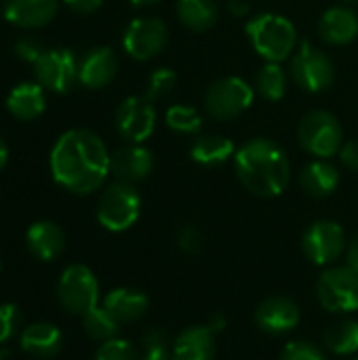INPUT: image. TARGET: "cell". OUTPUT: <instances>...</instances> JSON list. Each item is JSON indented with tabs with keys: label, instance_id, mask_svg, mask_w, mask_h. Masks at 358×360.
<instances>
[{
	"label": "cell",
	"instance_id": "9c48e42d",
	"mask_svg": "<svg viewBox=\"0 0 358 360\" xmlns=\"http://www.w3.org/2000/svg\"><path fill=\"white\" fill-rule=\"evenodd\" d=\"M291 78L298 86L310 93H319L333 84L335 68L323 51L310 42H302L300 51L291 59Z\"/></svg>",
	"mask_w": 358,
	"mask_h": 360
},
{
	"label": "cell",
	"instance_id": "74e56055",
	"mask_svg": "<svg viewBox=\"0 0 358 360\" xmlns=\"http://www.w3.org/2000/svg\"><path fill=\"white\" fill-rule=\"evenodd\" d=\"M68 8H72L78 15H91L101 8L103 0H61Z\"/></svg>",
	"mask_w": 358,
	"mask_h": 360
},
{
	"label": "cell",
	"instance_id": "7402d4cb",
	"mask_svg": "<svg viewBox=\"0 0 358 360\" xmlns=\"http://www.w3.org/2000/svg\"><path fill=\"white\" fill-rule=\"evenodd\" d=\"M46 108L44 89L38 82H21L6 97V110L19 120H34Z\"/></svg>",
	"mask_w": 358,
	"mask_h": 360
},
{
	"label": "cell",
	"instance_id": "603a6c76",
	"mask_svg": "<svg viewBox=\"0 0 358 360\" xmlns=\"http://www.w3.org/2000/svg\"><path fill=\"white\" fill-rule=\"evenodd\" d=\"M319 30L329 44H348L358 34L357 13L346 6H333L321 17Z\"/></svg>",
	"mask_w": 358,
	"mask_h": 360
},
{
	"label": "cell",
	"instance_id": "d4e9b609",
	"mask_svg": "<svg viewBox=\"0 0 358 360\" xmlns=\"http://www.w3.org/2000/svg\"><path fill=\"white\" fill-rule=\"evenodd\" d=\"M215 0H177V17L192 32H205L217 21Z\"/></svg>",
	"mask_w": 358,
	"mask_h": 360
},
{
	"label": "cell",
	"instance_id": "9a60e30c",
	"mask_svg": "<svg viewBox=\"0 0 358 360\" xmlns=\"http://www.w3.org/2000/svg\"><path fill=\"white\" fill-rule=\"evenodd\" d=\"M118 74V57L110 46H95L78 61V80L87 89H103Z\"/></svg>",
	"mask_w": 358,
	"mask_h": 360
},
{
	"label": "cell",
	"instance_id": "f6af8a7d",
	"mask_svg": "<svg viewBox=\"0 0 358 360\" xmlns=\"http://www.w3.org/2000/svg\"><path fill=\"white\" fill-rule=\"evenodd\" d=\"M135 6H148V4H156V2H160V0H131Z\"/></svg>",
	"mask_w": 358,
	"mask_h": 360
},
{
	"label": "cell",
	"instance_id": "e0dca14e",
	"mask_svg": "<svg viewBox=\"0 0 358 360\" xmlns=\"http://www.w3.org/2000/svg\"><path fill=\"white\" fill-rule=\"evenodd\" d=\"M59 0H2L4 19L17 27L34 30L53 21Z\"/></svg>",
	"mask_w": 358,
	"mask_h": 360
},
{
	"label": "cell",
	"instance_id": "6da1fadb",
	"mask_svg": "<svg viewBox=\"0 0 358 360\" xmlns=\"http://www.w3.org/2000/svg\"><path fill=\"white\" fill-rule=\"evenodd\" d=\"M51 173L61 188L74 194L95 192L110 173L106 143L89 129L65 131L51 150Z\"/></svg>",
	"mask_w": 358,
	"mask_h": 360
},
{
	"label": "cell",
	"instance_id": "484cf974",
	"mask_svg": "<svg viewBox=\"0 0 358 360\" xmlns=\"http://www.w3.org/2000/svg\"><path fill=\"white\" fill-rule=\"evenodd\" d=\"M192 158L203 167H215L226 162L234 154V143L222 135H200L192 143Z\"/></svg>",
	"mask_w": 358,
	"mask_h": 360
},
{
	"label": "cell",
	"instance_id": "ffe728a7",
	"mask_svg": "<svg viewBox=\"0 0 358 360\" xmlns=\"http://www.w3.org/2000/svg\"><path fill=\"white\" fill-rule=\"evenodd\" d=\"M173 360H213L215 333L209 327H188L173 342Z\"/></svg>",
	"mask_w": 358,
	"mask_h": 360
},
{
	"label": "cell",
	"instance_id": "30bf717a",
	"mask_svg": "<svg viewBox=\"0 0 358 360\" xmlns=\"http://www.w3.org/2000/svg\"><path fill=\"white\" fill-rule=\"evenodd\" d=\"M34 74L44 91L68 93L78 80V61L70 49H46L34 63Z\"/></svg>",
	"mask_w": 358,
	"mask_h": 360
},
{
	"label": "cell",
	"instance_id": "4316f807",
	"mask_svg": "<svg viewBox=\"0 0 358 360\" xmlns=\"http://www.w3.org/2000/svg\"><path fill=\"white\" fill-rule=\"evenodd\" d=\"M323 340L333 354H354L358 352V323L350 319L340 321L325 331Z\"/></svg>",
	"mask_w": 358,
	"mask_h": 360
},
{
	"label": "cell",
	"instance_id": "5b68a950",
	"mask_svg": "<svg viewBox=\"0 0 358 360\" xmlns=\"http://www.w3.org/2000/svg\"><path fill=\"white\" fill-rule=\"evenodd\" d=\"M298 139L306 152L319 158H329L335 152H340L342 124L331 112L312 110L302 118L298 127Z\"/></svg>",
	"mask_w": 358,
	"mask_h": 360
},
{
	"label": "cell",
	"instance_id": "c3c4849f",
	"mask_svg": "<svg viewBox=\"0 0 358 360\" xmlns=\"http://www.w3.org/2000/svg\"><path fill=\"white\" fill-rule=\"evenodd\" d=\"M348 2H358V0H348Z\"/></svg>",
	"mask_w": 358,
	"mask_h": 360
},
{
	"label": "cell",
	"instance_id": "836d02e7",
	"mask_svg": "<svg viewBox=\"0 0 358 360\" xmlns=\"http://www.w3.org/2000/svg\"><path fill=\"white\" fill-rule=\"evenodd\" d=\"M281 360H325V356L310 342H293L283 350Z\"/></svg>",
	"mask_w": 358,
	"mask_h": 360
},
{
	"label": "cell",
	"instance_id": "e575fe53",
	"mask_svg": "<svg viewBox=\"0 0 358 360\" xmlns=\"http://www.w3.org/2000/svg\"><path fill=\"white\" fill-rule=\"evenodd\" d=\"M177 247L186 255H198L203 251V234L194 226H184L177 234Z\"/></svg>",
	"mask_w": 358,
	"mask_h": 360
},
{
	"label": "cell",
	"instance_id": "d590c367",
	"mask_svg": "<svg viewBox=\"0 0 358 360\" xmlns=\"http://www.w3.org/2000/svg\"><path fill=\"white\" fill-rule=\"evenodd\" d=\"M46 49L42 46V42L36 38V36H21L17 42H15V53L19 59L23 61H30V63H36L38 57L44 53Z\"/></svg>",
	"mask_w": 358,
	"mask_h": 360
},
{
	"label": "cell",
	"instance_id": "1f68e13d",
	"mask_svg": "<svg viewBox=\"0 0 358 360\" xmlns=\"http://www.w3.org/2000/svg\"><path fill=\"white\" fill-rule=\"evenodd\" d=\"M95 360H137V352L131 342L112 338L99 346L95 352Z\"/></svg>",
	"mask_w": 358,
	"mask_h": 360
},
{
	"label": "cell",
	"instance_id": "f546056e",
	"mask_svg": "<svg viewBox=\"0 0 358 360\" xmlns=\"http://www.w3.org/2000/svg\"><path fill=\"white\" fill-rule=\"evenodd\" d=\"M167 127L177 133H198L203 127V118L190 105H171L167 110Z\"/></svg>",
	"mask_w": 358,
	"mask_h": 360
},
{
	"label": "cell",
	"instance_id": "2e32d148",
	"mask_svg": "<svg viewBox=\"0 0 358 360\" xmlns=\"http://www.w3.org/2000/svg\"><path fill=\"white\" fill-rule=\"evenodd\" d=\"M255 323L262 331L281 335L300 325V308L293 300L274 295L260 304L255 312Z\"/></svg>",
	"mask_w": 358,
	"mask_h": 360
},
{
	"label": "cell",
	"instance_id": "bcb514c9",
	"mask_svg": "<svg viewBox=\"0 0 358 360\" xmlns=\"http://www.w3.org/2000/svg\"><path fill=\"white\" fill-rule=\"evenodd\" d=\"M0 360H4V352H0Z\"/></svg>",
	"mask_w": 358,
	"mask_h": 360
},
{
	"label": "cell",
	"instance_id": "8fae6325",
	"mask_svg": "<svg viewBox=\"0 0 358 360\" xmlns=\"http://www.w3.org/2000/svg\"><path fill=\"white\" fill-rule=\"evenodd\" d=\"M167 38H169V30L160 19L141 17L131 21L129 27L124 30L122 46L133 59L148 61L165 49Z\"/></svg>",
	"mask_w": 358,
	"mask_h": 360
},
{
	"label": "cell",
	"instance_id": "8992f818",
	"mask_svg": "<svg viewBox=\"0 0 358 360\" xmlns=\"http://www.w3.org/2000/svg\"><path fill=\"white\" fill-rule=\"evenodd\" d=\"M57 297L65 312L84 316L89 310L97 306L99 285L95 274L87 266H70L59 276Z\"/></svg>",
	"mask_w": 358,
	"mask_h": 360
},
{
	"label": "cell",
	"instance_id": "3957f363",
	"mask_svg": "<svg viewBox=\"0 0 358 360\" xmlns=\"http://www.w3.org/2000/svg\"><path fill=\"white\" fill-rule=\"evenodd\" d=\"M247 36L253 49L268 61L281 63L285 61L298 42L295 27L289 19L272 13H264L247 23Z\"/></svg>",
	"mask_w": 358,
	"mask_h": 360
},
{
	"label": "cell",
	"instance_id": "d6986e66",
	"mask_svg": "<svg viewBox=\"0 0 358 360\" xmlns=\"http://www.w3.org/2000/svg\"><path fill=\"white\" fill-rule=\"evenodd\" d=\"M25 245L36 259L53 262L65 249V234L53 221H36L25 234Z\"/></svg>",
	"mask_w": 358,
	"mask_h": 360
},
{
	"label": "cell",
	"instance_id": "b9f144b4",
	"mask_svg": "<svg viewBox=\"0 0 358 360\" xmlns=\"http://www.w3.org/2000/svg\"><path fill=\"white\" fill-rule=\"evenodd\" d=\"M213 333H219V331H224V327H226V319L222 316V314H213L211 319H209V325H207Z\"/></svg>",
	"mask_w": 358,
	"mask_h": 360
},
{
	"label": "cell",
	"instance_id": "277c9868",
	"mask_svg": "<svg viewBox=\"0 0 358 360\" xmlns=\"http://www.w3.org/2000/svg\"><path fill=\"white\" fill-rule=\"evenodd\" d=\"M141 211V198L133 184L114 181L110 184L97 202V219L99 224L110 232H122L129 230Z\"/></svg>",
	"mask_w": 358,
	"mask_h": 360
},
{
	"label": "cell",
	"instance_id": "ab89813d",
	"mask_svg": "<svg viewBox=\"0 0 358 360\" xmlns=\"http://www.w3.org/2000/svg\"><path fill=\"white\" fill-rule=\"evenodd\" d=\"M346 259H348V266L358 272V236H354V238L350 240L348 251H346Z\"/></svg>",
	"mask_w": 358,
	"mask_h": 360
},
{
	"label": "cell",
	"instance_id": "ba28073f",
	"mask_svg": "<svg viewBox=\"0 0 358 360\" xmlns=\"http://www.w3.org/2000/svg\"><path fill=\"white\" fill-rule=\"evenodd\" d=\"M253 101V89L236 76L215 80L205 93V108L217 120L241 116Z\"/></svg>",
	"mask_w": 358,
	"mask_h": 360
},
{
	"label": "cell",
	"instance_id": "7bdbcfd3",
	"mask_svg": "<svg viewBox=\"0 0 358 360\" xmlns=\"http://www.w3.org/2000/svg\"><path fill=\"white\" fill-rule=\"evenodd\" d=\"M143 360H173L171 350H154V352H146Z\"/></svg>",
	"mask_w": 358,
	"mask_h": 360
},
{
	"label": "cell",
	"instance_id": "83f0119b",
	"mask_svg": "<svg viewBox=\"0 0 358 360\" xmlns=\"http://www.w3.org/2000/svg\"><path fill=\"white\" fill-rule=\"evenodd\" d=\"M255 89L257 93L268 101H279L285 97L287 91V74L279 63L268 61L255 76Z\"/></svg>",
	"mask_w": 358,
	"mask_h": 360
},
{
	"label": "cell",
	"instance_id": "f35d334b",
	"mask_svg": "<svg viewBox=\"0 0 358 360\" xmlns=\"http://www.w3.org/2000/svg\"><path fill=\"white\" fill-rule=\"evenodd\" d=\"M340 158L344 162V167L358 171V139L354 141H348L342 150H340Z\"/></svg>",
	"mask_w": 358,
	"mask_h": 360
},
{
	"label": "cell",
	"instance_id": "5bb4252c",
	"mask_svg": "<svg viewBox=\"0 0 358 360\" xmlns=\"http://www.w3.org/2000/svg\"><path fill=\"white\" fill-rule=\"evenodd\" d=\"M154 169V156L139 143H129L110 154V173L124 184L146 179Z\"/></svg>",
	"mask_w": 358,
	"mask_h": 360
},
{
	"label": "cell",
	"instance_id": "cb8c5ba5",
	"mask_svg": "<svg viewBox=\"0 0 358 360\" xmlns=\"http://www.w3.org/2000/svg\"><path fill=\"white\" fill-rule=\"evenodd\" d=\"M300 181H302V188L310 196L325 198L331 192H335V188L340 186V173L333 165H329L325 160H314L302 171Z\"/></svg>",
	"mask_w": 358,
	"mask_h": 360
},
{
	"label": "cell",
	"instance_id": "ee69618b",
	"mask_svg": "<svg viewBox=\"0 0 358 360\" xmlns=\"http://www.w3.org/2000/svg\"><path fill=\"white\" fill-rule=\"evenodd\" d=\"M6 160H8V146H6V141L0 137V171L6 167Z\"/></svg>",
	"mask_w": 358,
	"mask_h": 360
},
{
	"label": "cell",
	"instance_id": "7dc6e473",
	"mask_svg": "<svg viewBox=\"0 0 358 360\" xmlns=\"http://www.w3.org/2000/svg\"><path fill=\"white\" fill-rule=\"evenodd\" d=\"M0 268H2V257H0Z\"/></svg>",
	"mask_w": 358,
	"mask_h": 360
},
{
	"label": "cell",
	"instance_id": "7c38bea8",
	"mask_svg": "<svg viewBox=\"0 0 358 360\" xmlns=\"http://www.w3.org/2000/svg\"><path fill=\"white\" fill-rule=\"evenodd\" d=\"M116 131L129 143L146 141L156 127V112L150 99L129 97L116 110Z\"/></svg>",
	"mask_w": 358,
	"mask_h": 360
},
{
	"label": "cell",
	"instance_id": "8d00e7d4",
	"mask_svg": "<svg viewBox=\"0 0 358 360\" xmlns=\"http://www.w3.org/2000/svg\"><path fill=\"white\" fill-rule=\"evenodd\" d=\"M143 348H146V352L169 350V335L162 329H152L143 335Z\"/></svg>",
	"mask_w": 358,
	"mask_h": 360
},
{
	"label": "cell",
	"instance_id": "52a82bcc",
	"mask_svg": "<svg viewBox=\"0 0 358 360\" xmlns=\"http://www.w3.org/2000/svg\"><path fill=\"white\" fill-rule=\"evenodd\" d=\"M317 295L329 312L358 310V272L350 266L329 268L319 276Z\"/></svg>",
	"mask_w": 358,
	"mask_h": 360
},
{
	"label": "cell",
	"instance_id": "7a4b0ae2",
	"mask_svg": "<svg viewBox=\"0 0 358 360\" xmlns=\"http://www.w3.org/2000/svg\"><path fill=\"white\" fill-rule=\"evenodd\" d=\"M234 167L241 184L255 196H279L291 177V167L285 150L270 139H251L234 156Z\"/></svg>",
	"mask_w": 358,
	"mask_h": 360
},
{
	"label": "cell",
	"instance_id": "d6a6232c",
	"mask_svg": "<svg viewBox=\"0 0 358 360\" xmlns=\"http://www.w3.org/2000/svg\"><path fill=\"white\" fill-rule=\"evenodd\" d=\"M21 325V312L15 304H0V346H4Z\"/></svg>",
	"mask_w": 358,
	"mask_h": 360
},
{
	"label": "cell",
	"instance_id": "4dcf8cb0",
	"mask_svg": "<svg viewBox=\"0 0 358 360\" xmlns=\"http://www.w3.org/2000/svg\"><path fill=\"white\" fill-rule=\"evenodd\" d=\"M175 82H177V76L175 72L162 68V70H156L150 80H148V91H146V99L150 101H158V99H165L167 95L173 93L175 89Z\"/></svg>",
	"mask_w": 358,
	"mask_h": 360
},
{
	"label": "cell",
	"instance_id": "ac0fdd59",
	"mask_svg": "<svg viewBox=\"0 0 358 360\" xmlns=\"http://www.w3.org/2000/svg\"><path fill=\"white\" fill-rule=\"evenodd\" d=\"M21 350L34 359H53L61 352L63 335L51 323H32L21 331Z\"/></svg>",
	"mask_w": 358,
	"mask_h": 360
},
{
	"label": "cell",
	"instance_id": "44dd1931",
	"mask_svg": "<svg viewBox=\"0 0 358 360\" xmlns=\"http://www.w3.org/2000/svg\"><path fill=\"white\" fill-rule=\"evenodd\" d=\"M148 297L137 291V289H114L106 295L103 300V308L122 325V323H135L139 321L146 312H148Z\"/></svg>",
	"mask_w": 358,
	"mask_h": 360
},
{
	"label": "cell",
	"instance_id": "f1b7e54d",
	"mask_svg": "<svg viewBox=\"0 0 358 360\" xmlns=\"http://www.w3.org/2000/svg\"><path fill=\"white\" fill-rule=\"evenodd\" d=\"M118 321L101 306H95L93 310H89L84 316H82V327L87 331V335L91 340H97V342H108L116 335L118 331Z\"/></svg>",
	"mask_w": 358,
	"mask_h": 360
},
{
	"label": "cell",
	"instance_id": "4fadbf2b",
	"mask_svg": "<svg viewBox=\"0 0 358 360\" xmlns=\"http://www.w3.org/2000/svg\"><path fill=\"white\" fill-rule=\"evenodd\" d=\"M346 247V236L340 224L321 219L314 221L304 234V253L317 266H327L335 262Z\"/></svg>",
	"mask_w": 358,
	"mask_h": 360
},
{
	"label": "cell",
	"instance_id": "60d3db41",
	"mask_svg": "<svg viewBox=\"0 0 358 360\" xmlns=\"http://www.w3.org/2000/svg\"><path fill=\"white\" fill-rule=\"evenodd\" d=\"M230 11L236 17H243L249 13V2L247 0H230Z\"/></svg>",
	"mask_w": 358,
	"mask_h": 360
}]
</instances>
